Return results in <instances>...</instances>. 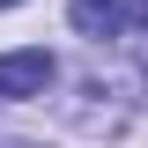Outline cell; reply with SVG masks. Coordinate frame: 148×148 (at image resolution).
<instances>
[{"mask_svg":"<svg viewBox=\"0 0 148 148\" xmlns=\"http://www.w3.org/2000/svg\"><path fill=\"white\" fill-rule=\"evenodd\" d=\"M8 8H22V0H0V15H8Z\"/></svg>","mask_w":148,"mask_h":148,"instance_id":"3","label":"cell"},{"mask_svg":"<svg viewBox=\"0 0 148 148\" xmlns=\"http://www.w3.org/2000/svg\"><path fill=\"white\" fill-rule=\"evenodd\" d=\"M0 148H22V141H0Z\"/></svg>","mask_w":148,"mask_h":148,"instance_id":"4","label":"cell"},{"mask_svg":"<svg viewBox=\"0 0 148 148\" xmlns=\"http://www.w3.org/2000/svg\"><path fill=\"white\" fill-rule=\"evenodd\" d=\"M67 22L89 37V45H111V37L148 30V0H67Z\"/></svg>","mask_w":148,"mask_h":148,"instance_id":"1","label":"cell"},{"mask_svg":"<svg viewBox=\"0 0 148 148\" xmlns=\"http://www.w3.org/2000/svg\"><path fill=\"white\" fill-rule=\"evenodd\" d=\"M59 82V59L45 45H22V52H0V104H30Z\"/></svg>","mask_w":148,"mask_h":148,"instance_id":"2","label":"cell"}]
</instances>
